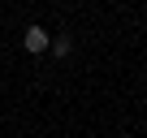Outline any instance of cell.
Instances as JSON below:
<instances>
[{
  "label": "cell",
  "mask_w": 147,
  "mask_h": 138,
  "mask_svg": "<svg viewBox=\"0 0 147 138\" xmlns=\"http://www.w3.org/2000/svg\"><path fill=\"white\" fill-rule=\"evenodd\" d=\"M48 43H52V35H48L43 26H26V30H22V48H26V52L39 56V52H48Z\"/></svg>",
  "instance_id": "6da1fadb"
},
{
  "label": "cell",
  "mask_w": 147,
  "mask_h": 138,
  "mask_svg": "<svg viewBox=\"0 0 147 138\" xmlns=\"http://www.w3.org/2000/svg\"><path fill=\"white\" fill-rule=\"evenodd\" d=\"M48 48H52L56 56H69V52H74V39H69V35H56V39H52Z\"/></svg>",
  "instance_id": "7a4b0ae2"
}]
</instances>
